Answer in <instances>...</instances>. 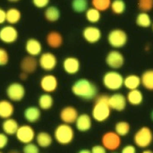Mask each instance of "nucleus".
Returning a JSON list of instances; mask_svg holds the SVG:
<instances>
[{
    "mask_svg": "<svg viewBox=\"0 0 153 153\" xmlns=\"http://www.w3.org/2000/svg\"><path fill=\"white\" fill-rule=\"evenodd\" d=\"M71 92L75 96L84 100H94L98 96L97 86L87 78L76 80L71 86Z\"/></svg>",
    "mask_w": 153,
    "mask_h": 153,
    "instance_id": "f257e3e1",
    "label": "nucleus"
},
{
    "mask_svg": "<svg viewBox=\"0 0 153 153\" xmlns=\"http://www.w3.org/2000/svg\"><path fill=\"white\" fill-rule=\"evenodd\" d=\"M109 96L105 94L98 95L94 99L92 108V118L97 123H104L111 116V109L108 102Z\"/></svg>",
    "mask_w": 153,
    "mask_h": 153,
    "instance_id": "f03ea898",
    "label": "nucleus"
},
{
    "mask_svg": "<svg viewBox=\"0 0 153 153\" xmlns=\"http://www.w3.org/2000/svg\"><path fill=\"white\" fill-rule=\"evenodd\" d=\"M74 137L75 132L70 124L62 123L55 128L54 131V140H55L58 144L62 146L71 144L74 140Z\"/></svg>",
    "mask_w": 153,
    "mask_h": 153,
    "instance_id": "7ed1b4c3",
    "label": "nucleus"
},
{
    "mask_svg": "<svg viewBox=\"0 0 153 153\" xmlns=\"http://www.w3.org/2000/svg\"><path fill=\"white\" fill-rule=\"evenodd\" d=\"M124 77L120 72L111 70L105 72L102 76V83L110 91H117L123 86Z\"/></svg>",
    "mask_w": 153,
    "mask_h": 153,
    "instance_id": "20e7f679",
    "label": "nucleus"
},
{
    "mask_svg": "<svg viewBox=\"0 0 153 153\" xmlns=\"http://www.w3.org/2000/svg\"><path fill=\"white\" fill-rule=\"evenodd\" d=\"M153 141V133L147 126L139 128L134 135V143L137 147L147 149Z\"/></svg>",
    "mask_w": 153,
    "mask_h": 153,
    "instance_id": "39448f33",
    "label": "nucleus"
},
{
    "mask_svg": "<svg viewBox=\"0 0 153 153\" xmlns=\"http://www.w3.org/2000/svg\"><path fill=\"white\" fill-rule=\"evenodd\" d=\"M128 34L123 29L116 28L111 30L107 36V41L110 46L114 49L123 48L128 43Z\"/></svg>",
    "mask_w": 153,
    "mask_h": 153,
    "instance_id": "423d86ee",
    "label": "nucleus"
},
{
    "mask_svg": "<svg viewBox=\"0 0 153 153\" xmlns=\"http://www.w3.org/2000/svg\"><path fill=\"white\" fill-rule=\"evenodd\" d=\"M6 95L12 102H20L26 96V88L21 82H11L6 88Z\"/></svg>",
    "mask_w": 153,
    "mask_h": 153,
    "instance_id": "0eeeda50",
    "label": "nucleus"
},
{
    "mask_svg": "<svg viewBox=\"0 0 153 153\" xmlns=\"http://www.w3.org/2000/svg\"><path fill=\"white\" fill-rule=\"evenodd\" d=\"M101 145L107 151L116 152L122 145V137L115 131H107L101 137Z\"/></svg>",
    "mask_w": 153,
    "mask_h": 153,
    "instance_id": "6e6552de",
    "label": "nucleus"
},
{
    "mask_svg": "<svg viewBox=\"0 0 153 153\" xmlns=\"http://www.w3.org/2000/svg\"><path fill=\"white\" fill-rule=\"evenodd\" d=\"M36 135L37 134L34 128L29 124L20 125L16 134V137L18 140V141L24 145L33 142V140L36 138Z\"/></svg>",
    "mask_w": 153,
    "mask_h": 153,
    "instance_id": "1a4fd4ad",
    "label": "nucleus"
},
{
    "mask_svg": "<svg viewBox=\"0 0 153 153\" xmlns=\"http://www.w3.org/2000/svg\"><path fill=\"white\" fill-rule=\"evenodd\" d=\"M58 60L55 54L51 52H44L39 55L38 58V66L44 71H51L55 70L57 66Z\"/></svg>",
    "mask_w": 153,
    "mask_h": 153,
    "instance_id": "9d476101",
    "label": "nucleus"
},
{
    "mask_svg": "<svg viewBox=\"0 0 153 153\" xmlns=\"http://www.w3.org/2000/svg\"><path fill=\"white\" fill-rule=\"evenodd\" d=\"M124 56L120 51L113 49L108 52V54L105 56V63L106 65L111 68L112 70L120 69L124 65Z\"/></svg>",
    "mask_w": 153,
    "mask_h": 153,
    "instance_id": "9b49d317",
    "label": "nucleus"
},
{
    "mask_svg": "<svg viewBox=\"0 0 153 153\" xmlns=\"http://www.w3.org/2000/svg\"><path fill=\"white\" fill-rule=\"evenodd\" d=\"M19 38L18 30L12 25L4 26L0 29V41L6 44L16 43Z\"/></svg>",
    "mask_w": 153,
    "mask_h": 153,
    "instance_id": "f8f14e48",
    "label": "nucleus"
},
{
    "mask_svg": "<svg viewBox=\"0 0 153 153\" xmlns=\"http://www.w3.org/2000/svg\"><path fill=\"white\" fill-rule=\"evenodd\" d=\"M39 85L44 93L52 94L58 88L59 82L57 77L53 74H45L41 77Z\"/></svg>",
    "mask_w": 153,
    "mask_h": 153,
    "instance_id": "ddd939ff",
    "label": "nucleus"
},
{
    "mask_svg": "<svg viewBox=\"0 0 153 153\" xmlns=\"http://www.w3.org/2000/svg\"><path fill=\"white\" fill-rule=\"evenodd\" d=\"M108 102L111 109L119 112L124 111L128 104L126 96L121 93H114L110 95Z\"/></svg>",
    "mask_w": 153,
    "mask_h": 153,
    "instance_id": "4468645a",
    "label": "nucleus"
},
{
    "mask_svg": "<svg viewBox=\"0 0 153 153\" xmlns=\"http://www.w3.org/2000/svg\"><path fill=\"white\" fill-rule=\"evenodd\" d=\"M82 38L88 44H96L102 38V33L100 29L94 26H88L82 30Z\"/></svg>",
    "mask_w": 153,
    "mask_h": 153,
    "instance_id": "2eb2a0df",
    "label": "nucleus"
},
{
    "mask_svg": "<svg viewBox=\"0 0 153 153\" xmlns=\"http://www.w3.org/2000/svg\"><path fill=\"white\" fill-rule=\"evenodd\" d=\"M78 111L72 105H66L60 110V118L63 123L66 124H72L76 123L78 117Z\"/></svg>",
    "mask_w": 153,
    "mask_h": 153,
    "instance_id": "dca6fc26",
    "label": "nucleus"
},
{
    "mask_svg": "<svg viewBox=\"0 0 153 153\" xmlns=\"http://www.w3.org/2000/svg\"><path fill=\"white\" fill-rule=\"evenodd\" d=\"M62 68L69 75H75L81 68L80 60L74 56H68L62 62Z\"/></svg>",
    "mask_w": 153,
    "mask_h": 153,
    "instance_id": "f3484780",
    "label": "nucleus"
},
{
    "mask_svg": "<svg viewBox=\"0 0 153 153\" xmlns=\"http://www.w3.org/2000/svg\"><path fill=\"white\" fill-rule=\"evenodd\" d=\"M38 66V60L36 57L33 56H25L20 63V68L22 72H25L27 74H33L37 71Z\"/></svg>",
    "mask_w": 153,
    "mask_h": 153,
    "instance_id": "a211bd4d",
    "label": "nucleus"
},
{
    "mask_svg": "<svg viewBox=\"0 0 153 153\" xmlns=\"http://www.w3.org/2000/svg\"><path fill=\"white\" fill-rule=\"evenodd\" d=\"M25 50L28 55L37 57L42 54L43 46L41 42L36 38H28L25 44Z\"/></svg>",
    "mask_w": 153,
    "mask_h": 153,
    "instance_id": "6ab92c4d",
    "label": "nucleus"
},
{
    "mask_svg": "<svg viewBox=\"0 0 153 153\" xmlns=\"http://www.w3.org/2000/svg\"><path fill=\"white\" fill-rule=\"evenodd\" d=\"M76 128L79 132H87L92 128V117L87 113H82L78 116L76 123Z\"/></svg>",
    "mask_w": 153,
    "mask_h": 153,
    "instance_id": "aec40b11",
    "label": "nucleus"
},
{
    "mask_svg": "<svg viewBox=\"0 0 153 153\" xmlns=\"http://www.w3.org/2000/svg\"><path fill=\"white\" fill-rule=\"evenodd\" d=\"M63 42H64L63 36L59 32L51 31L46 36V43L51 49H59L62 46Z\"/></svg>",
    "mask_w": 153,
    "mask_h": 153,
    "instance_id": "412c9836",
    "label": "nucleus"
},
{
    "mask_svg": "<svg viewBox=\"0 0 153 153\" xmlns=\"http://www.w3.org/2000/svg\"><path fill=\"white\" fill-rule=\"evenodd\" d=\"M15 112V106L10 100H0V118L8 119L12 117Z\"/></svg>",
    "mask_w": 153,
    "mask_h": 153,
    "instance_id": "4be33fe9",
    "label": "nucleus"
},
{
    "mask_svg": "<svg viewBox=\"0 0 153 153\" xmlns=\"http://www.w3.org/2000/svg\"><path fill=\"white\" fill-rule=\"evenodd\" d=\"M41 109L38 106H28L24 110L23 116L25 119L30 123H35L40 120L41 117Z\"/></svg>",
    "mask_w": 153,
    "mask_h": 153,
    "instance_id": "5701e85b",
    "label": "nucleus"
},
{
    "mask_svg": "<svg viewBox=\"0 0 153 153\" xmlns=\"http://www.w3.org/2000/svg\"><path fill=\"white\" fill-rule=\"evenodd\" d=\"M2 130L3 132L6 134L8 136H12V135H16L17 130L19 128V123L16 119H14L13 117L4 119L2 123Z\"/></svg>",
    "mask_w": 153,
    "mask_h": 153,
    "instance_id": "b1692460",
    "label": "nucleus"
},
{
    "mask_svg": "<svg viewBox=\"0 0 153 153\" xmlns=\"http://www.w3.org/2000/svg\"><path fill=\"white\" fill-rule=\"evenodd\" d=\"M53 140L54 138L51 136V134L46 131H40L35 138V140L38 146L44 149L49 148L52 145Z\"/></svg>",
    "mask_w": 153,
    "mask_h": 153,
    "instance_id": "393cba45",
    "label": "nucleus"
},
{
    "mask_svg": "<svg viewBox=\"0 0 153 153\" xmlns=\"http://www.w3.org/2000/svg\"><path fill=\"white\" fill-rule=\"evenodd\" d=\"M126 99L128 104L134 106H138L142 104L143 100H144V95L142 92L138 88V89L129 90L126 96Z\"/></svg>",
    "mask_w": 153,
    "mask_h": 153,
    "instance_id": "a878e982",
    "label": "nucleus"
},
{
    "mask_svg": "<svg viewBox=\"0 0 153 153\" xmlns=\"http://www.w3.org/2000/svg\"><path fill=\"white\" fill-rule=\"evenodd\" d=\"M141 85V79L140 76L136 74H129L124 77L123 80V86L128 90L138 89Z\"/></svg>",
    "mask_w": 153,
    "mask_h": 153,
    "instance_id": "bb28decb",
    "label": "nucleus"
},
{
    "mask_svg": "<svg viewBox=\"0 0 153 153\" xmlns=\"http://www.w3.org/2000/svg\"><path fill=\"white\" fill-rule=\"evenodd\" d=\"M22 19V12L19 9L12 7L6 10V22H8L10 25H16Z\"/></svg>",
    "mask_w": 153,
    "mask_h": 153,
    "instance_id": "cd10ccee",
    "label": "nucleus"
},
{
    "mask_svg": "<svg viewBox=\"0 0 153 153\" xmlns=\"http://www.w3.org/2000/svg\"><path fill=\"white\" fill-rule=\"evenodd\" d=\"M38 107L41 110L48 111L51 109L54 105V98L51 94H42L38 98Z\"/></svg>",
    "mask_w": 153,
    "mask_h": 153,
    "instance_id": "c85d7f7f",
    "label": "nucleus"
},
{
    "mask_svg": "<svg viewBox=\"0 0 153 153\" xmlns=\"http://www.w3.org/2000/svg\"><path fill=\"white\" fill-rule=\"evenodd\" d=\"M44 18L47 22H57L60 17V11L56 6H48L44 10Z\"/></svg>",
    "mask_w": 153,
    "mask_h": 153,
    "instance_id": "c756f323",
    "label": "nucleus"
},
{
    "mask_svg": "<svg viewBox=\"0 0 153 153\" xmlns=\"http://www.w3.org/2000/svg\"><path fill=\"white\" fill-rule=\"evenodd\" d=\"M141 85L149 91H153V69L145 71L140 76Z\"/></svg>",
    "mask_w": 153,
    "mask_h": 153,
    "instance_id": "7c9ffc66",
    "label": "nucleus"
},
{
    "mask_svg": "<svg viewBox=\"0 0 153 153\" xmlns=\"http://www.w3.org/2000/svg\"><path fill=\"white\" fill-rule=\"evenodd\" d=\"M135 23H136V25L138 27L142 28L150 27L152 25V22L151 16H149L148 13H146V12H140L137 15Z\"/></svg>",
    "mask_w": 153,
    "mask_h": 153,
    "instance_id": "2f4dec72",
    "label": "nucleus"
},
{
    "mask_svg": "<svg viewBox=\"0 0 153 153\" xmlns=\"http://www.w3.org/2000/svg\"><path fill=\"white\" fill-rule=\"evenodd\" d=\"M130 124L126 121H119L115 124L114 131L121 137L127 136L130 133Z\"/></svg>",
    "mask_w": 153,
    "mask_h": 153,
    "instance_id": "473e14b6",
    "label": "nucleus"
},
{
    "mask_svg": "<svg viewBox=\"0 0 153 153\" xmlns=\"http://www.w3.org/2000/svg\"><path fill=\"white\" fill-rule=\"evenodd\" d=\"M71 9L74 12L78 13V14L84 13L88 9V0H72Z\"/></svg>",
    "mask_w": 153,
    "mask_h": 153,
    "instance_id": "72a5a7b5",
    "label": "nucleus"
},
{
    "mask_svg": "<svg viewBox=\"0 0 153 153\" xmlns=\"http://www.w3.org/2000/svg\"><path fill=\"white\" fill-rule=\"evenodd\" d=\"M85 17L88 22L94 24L100 22L101 18V14L100 11L92 7V8H88V10L85 12Z\"/></svg>",
    "mask_w": 153,
    "mask_h": 153,
    "instance_id": "f704fd0d",
    "label": "nucleus"
},
{
    "mask_svg": "<svg viewBox=\"0 0 153 153\" xmlns=\"http://www.w3.org/2000/svg\"><path fill=\"white\" fill-rule=\"evenodd\" d=\"M111 10L115 15H122L125 12L126 4L123 0H113L111 4Z\"/></svg>",
    "mask_w": 153,
    "mask_h": 153,
    "instance_id": "c9c22d12",
    "label": "nucleus"
},
{
    "mask_svg": "<svg viewBox=\"0 0 153 153\" xmlns=\"http://www.w3.org/2000/svg\"><path fill=\"white\" fill-rule=\"evenodd\" d=\"M93 8L96 9L100 12L106 11L111 8V0H92Z\"/></svg>",
    "mask_w": 153,
    "mask_h": 153,
    "instance_id": "e433bc0d",
    "label": "nucleus"
},
{
    "mask_svg": "<svg viewBox=\"0 0 153 153\" xmlns=\"http://www.w3.org/2000/svg\"><path fill=\"white\" fill-rule=\"evenodd\" d=\"M137 7L140 12L148 13L153 9V0H138Z\"/></svg>",
    "mask_w": 153,
    "mask_h": 153,
    "instance_id": "4c0bfd02",
    "label": "nucleus"
},
{
    "mask_svg": "<svg viewBox=\"0 0 153 153\" xmlns=\"http://www.w3.org/2000/svg\"><path fill=\"white\" fill-rule=\"evenodd\" d=\"M22 153H40L39 146L33 142L26 144L22 149Z\"/></svg>",
    "mask_w": 153,
    "mask_h": 153,
    "instance_id": "58836bf2",
    "label": "nucleus"
},
{
    "mask_svg": "<svg viewBox=\"0 0 153 153\" xmlns=\"http://www.w3.org/2000/svg\"><path fill=\"white\" fill-rule=\"evenodd\" d=\"M10 61V55L5 49L0 47V66H5Z\"/></svg>",
    "mask_w": 153,
    "mask_h": 153,
    "instance_id": "ea45409f",
    "label": "nucleus"
},
{
    "mask_svg": "<svg viewBox=\"0 0 153 153\" xmlns=\"http://www.w3.org/2000/svg\"><path fill=\"white\" fill-rule=\"evenodd\" d=\"M33 5L38 9H44L47 8L49 4L50 0H32Z\"/></svg>",
    "mask_w": 153,
    "mask_h": 153,
    "instance_id": "a19ab883",
    "label": "nucleus"
},
{
    "mask_svg": "<svg viewBox=\"0 0 153 153\" xmlns=\"http://www.w3.org/2000/svg\"><path fill=\"white\" fill-rule=\"evenodd\" d=\"M9 144V137L4 132L0 133V151L4 149Z\"/></svg>",
    "mask_w": 153,
    "mask_h": 153,
    "instance_id": "79ce46f5",
    "label": "nucleus"
},
{
    "mask_svg": "<svg viewBox=\"0 0 153 153\" xmlns=\"http://www.w3.org/2000/svg\"><path fill=\"white\" fill-rule=\"evenodd\" d=\"M120 153H137V150L135 146L134 145H126L121 150Z\"/></svg>",
    "mask_w": 153,
    "mask_h": 153,
    "instance_id": "37998d69",
    "label": "nucleus"
},
{
    "mask_svg": "<svg viewBox=\"0 0 153 153\" xmlns=\"http://www.w3.org/2000/svg\"><path fill=\"white\" fill-rule=\"evenodd\" d=\"M92 153H107V150L102 145H94L91 149Z\"/></svg>",
    "mask_w": 153,
    "mask_h": 153,
    "instance_id": "c03bdc74",
    "label": "nucleus"
},
{
    "mask_svg": "<svg viewBox=\"0 0 153 153\" xmlns=\"http://www.w3.org/2000/svg\"><path fill=\"white\" fill-rule=\"evenodd\" d=\"M6 22V11L0 8V25H3Z\"/></svg>",
    "mask_w": 153,
    "mask_h": 153,
    "instance_id": "a18cd8bd",
    "label": "nucleus"
},
{
    "mask_svg": "<svg viewBox=\"0 0 153 153\" xmlns=\"http://www.w3.org/2000/svg\"><path fill=\"white\" fill-rule=\"evenodd\" d=\"M27 73H25V72H22L21 73V75H20V78L22 79V80H27Z\"/></svg>",
    "mask_w": 153,
    "mask_h": 153,
    "instance_id": "49530a36",
    "label": "nucleus"
},
{
    "mask_svg": "<svg viewBox=\"0 0 153 153\" xmlns=\"http://www.w3.org/2000/svg\"><path fill=\"white\" fill-rule=\"evenodd\" d=\"M77 153H92V152H91V150H88V149H82V150H80L79 152H77Z\"/></svg>",
    "mask_w": 153,
    "mask_h": 153,
    "instance_id": "de8ad7c7",
    "label": "nucleus"
},
{
    "mask_svg": "<svg viewBox=\"0 0 153 153\" xmlns=\"http://www.w3.org/2000/svg\"><path fill=\"white\" fill-rule=\"evenodd\" d=\"M141 153H153V151L150 150V149H145Z\"/></svg>",
    "mask_w": 153,
    "mask_h": 153,
    "instance_id": "09e8293b",
    "label": "nucleus"
},
{
    "mask_svg": "<svg viewBox=\"0 0 153 153\" xmlns=\"http://www.w3.org/2000/svg\"><path fill=\"white\" fill-rule=\"evenodd\" d=\"M9 153H22V152H20L19 151H16V150H12L10 152H9Z\"/></svg>",
    "mask_w": 153,
    "mask_h": 153,
    "instance_id": "8fccbe9b",
    "label": "nucleus"
},
{
    "mask_svg": "<svg viewBox=\"0 0 153 153\" xmlns=\"http://www.w3.org/2000/svg\"><path fill=\"white\" fill-rule=\"evenodd\" d=\"M8 2H10V3H17V2H19L20 0H7Z\"/></svg>",
    "mask_w": 153,
    "mask_h": 153,
    "instance_id": "3c124183",
    "label": "nucleus"
},
{
    "mask_svg": "<svg viewBox=\"0 0 153 153\" xmlns=\"http://www.w3.org/2000/svg\"><path fill=\"white\" fill-rule=\"evenodd\" d=\"M151 119L153 122V110L152 111V112H151Z\"/></svg>",
    "mask_w": 153,
    "mask_h": 153,
    "instance_id": "603ef678",
    "label": "nucleus"
},
{
    "mask_svg": "<svg viewBox=\"0 0 153 153\" xmlns=\"http://www.w3.org/2000/svg\"><path fill=\"white\" fill-rule=\"evenodd\" d=\"M111 153H118V152H111Z\"/></svg>",
    "mask_w": 153,
    "mask_h": 153,
    "instance_id": "864d4df0",
    "label": "nucleus"
},
{
    "mask_svg": "<svg viewBox=\"0 0 153 153\" xmlns=\"http://www.w3.org/2000/svg\"><path fill=\"white\" fill-rule=\"evenodd\" d=\"M152 31H153V23H152Z\"/></svg>",
    "mask_w": 153,
    "mask_h": 153,
    "instance_id": "5fc2aeb1",
    "label": "nucleus"
},
{
    "mask_svg": "<svg viewBox=\"0 0 153 153\" xmlns=\"http://www.w3.org/2000/svg\"><path fill=\"white\" fill-rule=\"evenodd\" d=\"M0 153H3V152H1V151H0Z\"/></svg>",
    "mask_w": 153,
    "mask_h": 153,
    "instance_id": "6e6d98bb",
    "label": "nucleus"
}]
</instances>
